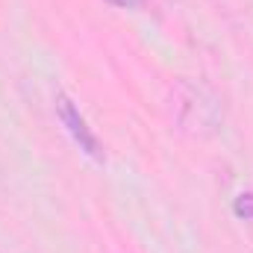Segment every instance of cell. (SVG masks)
I'll use <instances>...</instances> for the list:
<instances>
[{
	"label": "cell",
	"instance_id": "obj_3",
	"mask_svg": "<svg viewBox=\"0 0 253 253\" xmlns=\"http://www.w3.org/2000/svg\"><path fill=\"white\" fill-rule=\"evenodd\" d=\"M106 3H112V6H118V9H132V6H138L141 0H106Z\"/></svg>",
	"mask_w": 253,
	"mask_h": 253
},
{
	"label": "cell",
	"instance_id": "obj_1",
	"mask_svg": "<svg viewBox=\"0 0 253 253\" xmlns=\"http://www.w3.org/2000/svg\"><path fill=\"white\" fill-rule=\"evenodd\" d=\"M56 112H59V118H62L68 135L77 141V147H80L85 156H91L94 162H103V147H100V141H97L94 129H91L88 121L83 118V112L74 106V100H71L68 94H62V91L56 94Z\"/></svg>",
	"mask_w": 253,
	"mask_h": 253
},
{
	"label": "cell",
	"instance_id": "obj_2",
	"mask_svg": "<svg viewBox=\"0 0 253 253\" xmlns=\"http://www.w3.org/2000/svg\"><path fill=\"white\" fill-rule=\"evenodd\" d=\"M233 212L242 218V221H253V191H242L233 203Z\"/></svg>",
	"mask_w": 253,
	"mask_h": 253
}]
</instances>
